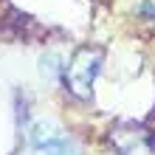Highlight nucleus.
<instances>
[{
  "instance_id": "1",
  "label": "nucleus",
  "mask_w": 155,
  "mask_h": 155,
  "mask_svg": "<svg viewBox=\"0 0 155 155\" xmlns=\"http://www.w3.org/2000/svg\"><path fill=\"white\" fill-rule=\"evenodd\" d=\"M99 71H102V51L85 45V48H79L74 54V59L65 65V76L62 79H65V85H68L71 93L87 99L90 87H93V82L99 76Z\"/></svg>"
},
{
  "instance_id": "2",
  "label": "nucleus",
  "mask_w": 155,
  "mask_h": 155,
  "mask_svg": "<svg viewBox=\"0 0 155 155\" xmlns=\"http://www.w3.org/2000/svg\"><path fill=\"white\" fill-rule=\"evenodd\" d=\"M59 133H62V130L51 121V118H40V121H34V124H31V130H28V141H31V147L40 152L45 144H51Z\"/></svg>"
},
{
  "instance_id": "3",
  "label": "nucleus",
  "mask_w": 155,
  "mask_h": 155,
  "mask_svg": "<svg viewBox=\"0 0 155 155\" xmlns=\"http://www.w3.org/2000/svg\"><path fill=\"white\" fill-rule=\"evenodd\" d=\"M40 155H82V150H79L76 138H71V135L59 133L51 144H45V147L40 150Z\"/></svg>"
},
{
  "instance_id": "4",
  "label": "nucleus",
  "mask_w": 155,
  "mask_h": 155,
  "mask_svg": "<svg viewBox=\"0 0 155 155\" xmlns=\"http://www.w3.org/2000/svg\"><path fill=\"white\" fill-rule=\"evenodd\" d=\"M40 71H42V76H48V79H62L65 76L62 57L59 54H45V57L40 59Z\"/></svg>"
}]
</instances>
